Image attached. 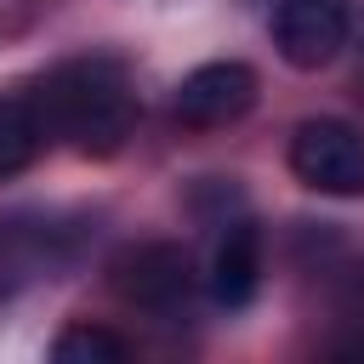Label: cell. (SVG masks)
Returning a JSON list of instances; mask_svg holds the SVG:
<instances>
[{
	"instance_id": "cell-1",
	"label": "cell",
	"mask_w": 364,
	"mask_h": 364,
	"mask_svg": "<svg viewBox=\"0 0 364 364\" xmlns=\"http://www.w3.org/2000/svg\"><path fill=\"white\" fill-rule=\"evenodd\" d=\"M28 108L46 131V142H68L80 154H114L136 125V91H131L125 63H114V57L57 63L28 91Z\"/></svg>"
},
{
	"instance_id": "cell-2",
	"label": "cell",
	"mask_w": 364,
	"mask_h": 364,
	"mask_svg": "<svg viewBox=\"0 0 364 364\" xmlns=\"http://www.w3.org/2000/svg\"><path fill=\"white\" fill-rule=\"evenodd\" d=\"M114 290H119V301H131L136 313H148V318H159V324H176V318H188V307H193L199 273H193V256H188L182 245L148 239V245H131V250L114 262Z\"/></svg>"
},
{
	"instance_id": "cell-3",
	"label": "cell",
	"mask_w": 364,
	"mask_h": 364,
	"mask_svg": "<svg viewBox=\"0 0 364 364\" xmlns=\"http://www.w3.org/2000/svg\"><path fill=\"white\" fill-rule=\"evenodd\" d=\"M290 171L313 193L358 199L364 193V131L347 119H301L290 136Z\"/></svg>"
},
{
	"instance_id": "cell-4",
	"label": "cell",
	"mask_w": 364,
	"mask_h": 364,
	"mask_svg": "<svg viewBox=\"0 0 364 364\" xmlns=\"http://www.w3.org/2000/svg\"><path fill=\"white\" fill-rule=\"evenodd\" d=\"M353 34V0H279L273 46L290 68H324Z\"/></svg>"
},
{
	"instance_id": "cell-5",
	"label": "cell",
	"mask_w": 364,
	"mask_h": 364,
	"mask_svg": "<svg viewBox=\"0 0 364 364\" xmlns=\"http://www.w3.org/2000/svg\"><path fill=\"white\" fill-rule=\"evenodd\" d=\"M80 250V233L63 228L57 216H11L0 222V296L51 279L57 267H68Z\"/></svg>"
},
{
	"instance_id": "cell-6",
	"label": "cell",
	"mask_w": 364,
	"mask_h": 364,
	"mask_svg": "<svg viewBox=\"0 0 364 364\" xmlns=\"http://www.w3.org/2000/svg\"><path fill=\"white\" fill-rule=\"evenodd\" d=\"M256 108V68L250 63H199L176 85V119L193 131L233 125Z\"/></svg>"
},
{
	"instance_id": "cell-7",
	"label": "cell",
	"mask_w": 364,
	"mask_h": 364,
	"mask_svg": "<svg viewBox=\"0 0 364 364\" xmlns=\"http://www.w3.org/2000/svg\"><path fill=\"white\" fill-rule=\"evenodd\" d=\"M216 245H210V267H205V296L216 307H250L256 284H262V233L250 216H222L216 222Z\"/></svg>"
},
{
	"instance_id": "cell-8",
	"label": "cell",
	"mask_w": 364,
	"mask_h": 364,
	"mask_svg": "<svg viewBox=\"0 0 364 364\" xmlns=\"http://www.w3.org/2000/svg\"><path fill=\"white\" fill-rule=\"evenodd\" d=\"M40 148H46V131L28 108V97H0V182L28 171Z\"/></svg>"
},
{
	"instance_id": "cell-9",
	"label": "cell",
	"mask_w": 364,
	"mask_h": 364,
	"mask_svg": "<svg viewBox=\"0 0 364 364\" xmlns=\"http://www.w3.org/2000/svg\"><path fill=\"white\" fill-rule=\"evenodd\" d=\"M51 358H57V364H125L131 347H125L114 330H102V324H68V330L51 341Z\"/></svg>"
},
{
	"instance_id": "cell-10",
	"label": "cell",
	"mask_w": 364,
	"mask_h": 364,
	"mask_svg": "<svg viewBox=\"0 0 364 364\" xmlns=\"http://www.w3.org/2000/svg\"><path fill=\"white\" fill-rule=\"evenodd\" d=\"M358 353H364V296H358Z\"/></svg>"
}]
</instances>
